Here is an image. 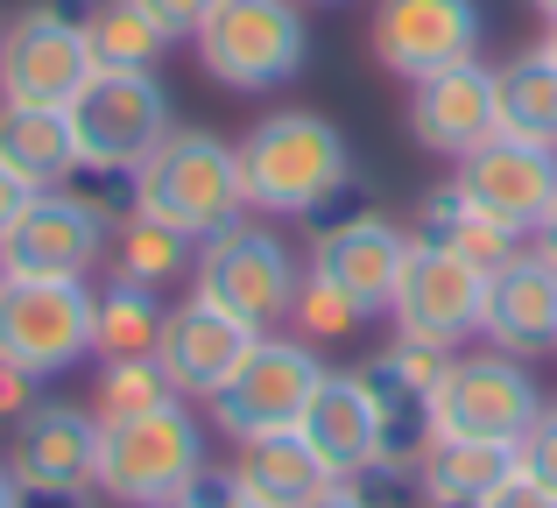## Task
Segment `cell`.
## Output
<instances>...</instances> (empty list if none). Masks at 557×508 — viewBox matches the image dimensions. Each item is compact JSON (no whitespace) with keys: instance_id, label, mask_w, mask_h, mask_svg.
Masks as SVG:
<instances>
[{"instance_id":"43","label":"cell","mask_w":557,"mask_h":508,"mask_svg":"<svg viewBox=\"0 0 557 508\" xmlns=\"http://www.w3.org/2000/svg\"><path fill=\"white\" fill-rule=\"evenodd\" d=\"M544 50H550V64H557V22L544 28Z\"/></svg>"},{"instance_id":"22","label":"cell","mask_w":557,"mask_h":508,"mask_svg":"<svg viewBox=\"0 0 557 508\" xmlns=\"http://www.w3.org/2000/svg\"><path fill=\"white\" fill-rule=\"evenodd\" d=\"M409 234H423V240H437V248H451L459 261H473L480 275H494L502 261H516L522 248H530V240L508 234L502 220H487V212H480L451 177L431 184V191L417 198V212H409Z\"/></svg>"},{"instance_id":"28","label":"cell","mask_w":557,"mask_h":508,"mask_svg":"<svg viewBox=\"0 0 557 508\" xmlns=\"http://www.w3.org/2000/svg\"><path fill=\"white\" fill-rule=\"evenodd\" d=\"M190 261H198V240L170 234L163 220H141V212H121V220H113L107 275H121V283L170 289V283H184V275H190Z\"/></svg>"},{"instance_id":"21","label":"cell","mask_w":557,"mask_h":508,"mask_svg":"<svg viewBox=\"0 0 557 508\" xmlns=\"http://www.w3.org/2000/svg\"><path fill=\"white\" fill-rule=\"evenodd\" d=\"M226 481H233V495L255 501V508H304L332 473L311 459V445H304L297 431H269V438H240L233 445Z\"/></svg>"},{"instance_id":"3","label":"cell","mask_w":557,"mask_h":508,"mask_svg":"<svg viewBox=\"0 0 557 508\" xmlns=\"http://www.w3.org/2000/svg\"><path fill=\"white\" fill-rule=\"evenodd\" d=\"M297 438L332 481H388L403 487L417 473V445H403V417L368 382V368H325L318 396L304 402Z\"/></svg>"},{"instance_id":"46","label":"cell","mask_w":557,"mask_h":508,"mask_svg":"<svg viewBox=\"0 0 557 508\" xmlns=\"http://www.w3.org/2000/svg\"><path fill=\"white\" fill-rule=\"evenodd\" d=\"M0 28H8V22H0Z\"/></svg>"},{"instance_id":"13","label":"cell","mask_w":557,"mask_h":508,"mask_svg":"<svg viewBox=\"0 0 557 508\" xmlns=\"http://www.w3.org/2000/svg\"><path fill=\"white\" fill-rule=\"evenodd\" d=\"M480 303H487V275H480L473 261H459L451 248L409 234L403 275H395V297H388V325L403 332V339L459 354L480 332Z\"/></svg>"},{"instance_id":"30","label":"cell","mask_w":557,"mask_h":508,"mask_svg":"<svg viewBox=\"0 0 557 508\" xmlns=\"http://www.w3.org/2000/svg\"><path fill=\"white\" fill-rule=\"evenodd\" d=\"M177 382L163 374V360L141 354V360H99V388H92V417L99 424H121V417H149V410H170Z\"/></svg>"},{"instance_id":"14","label":"cell","mask_w":557,"mask_h":508,"mask_svg":"<svg viewBox=\"0 0 557 508\" xmlns=\"http://www.w3.org/2000/svg\"><path fill=\"white\" fill-rule=\"evenodd\" d=\"M480 36H487L480 0H374V22H368L374 64L403 85L437 78L451 64H473Z\"/></svg>"},{"instance_id":"11","label":"cell","mask_w":557,"mask_h":508,"mask_svg":"<svg viewBox=\"0 0 557 508\" xmlns=\"http://www.w3.org/2000/svg\"><path fill=\"white\" fill-rule=\"evenodd\" d=\"M92 78V50H85V22L64 14L57 0H28L0 28V107H57L78 99Z\"/></svg>"},{"instance_id":"42","label":"cell","mask_w":557,"mask_h":508,"mask_svg":"<svg viewBox=\"0 0 557 508\" xmlns=\"http://www.w3.org/2000/svg\"><path fill=\"white\" fill-rule=\"evenodd\" d=\"M530 8H536V14H544V22H557V0H530Z\"/></svg>"},{"instance_id":"38","label":"cell","mask_w":557,"mask_h":508,"mask_svg":"<svg viewBox=\"0 0 557 508\" xmlns=\"http://www.w3.org/2000/svg\"><path fill=\"white\" fill-rule=\"evenodd\" d=\"M28 198H36V191H28V184H14L8 170H0V240H8V226H14V220H22Z\"/></svg>"},{"instance_id":"12","label":"cell","mask_w":557,"mask_h":508,"mask_svg":"<svg viewBox=\"0 0 557 508\" xmlns=\"http://www.w3.org/2000/svg\"><path fill=\"white\" fill-rule=\"evenodd\" d=\"M113 248V212L85 198L78 184L36 191L22 220L0 240V275H57V283H85Z\"/></svg>"},{"instance_id":"15","label":"cell","mask_w":557,"mask_h":508,"mask_svg":"<svg viewBox=\"0 0 557 508\" xmlns=\"http://www.w3.org/2000/svg\"><path fill=\"white\" fill-rule=\"evenodd\" d=\"M409 255V226L388 212H346V220H318L311 248H304V275L332 283L339 297H354L368 318H388L395 275Z\"/></svg>"},{"instance_id":"25","label":"cell","mask_w":557,"mask_h":508,"mask_svg":"<svg viewBox=\"0 0 557 508\" xmlns=\"http://www.w3.org/2000/svg\"><path fill=\"white\" fill-rule=\"evenodd\" d=\"M78 22H85L92 71H156L170 50H177V36H170L141 0H92Z\"/></svg>"},{"instance_id":"4","label":"cell","mask_w":557,"mask_h":508,"mask_svg":"<svg viewBox=\"0 0 557 508\" xmlns=\"http://www.w3.org/2000/svg\"><path fill=\"white\" fill-rule=\"evenodd\" d=\"M536 417H544V388H536L530 360L480 346V354H451V368L437 374L431 402H423V438H466L516 453Z\"/></svg>"},{"instance_id":"40","label":"cell","mask_w":557,"mask_h":508,"mask_svg":"<svg viewBox=\"0 0 557 508\" xmlns=\"http://www.w3.org/2000/svg\"><path fill=\"white\" fill-rule=\"evenodd\" d=\"M99 495H22V508H92Z\"/></svg>"},{"instance_id":"26","label":"cell","mask_w":557,"mask_h":508,"mask_svg":"<svg viewBox=\"0 0 557 508\" xmlns=\"http://www.w3.org/2000/svg\"><path fill=\"white\" fill-rule=\"evenodd\" d=\"M494 113H502V135L516 141H550L557 149V64L550 50H516L508 64H494Z\"/></svg>"},{"instance_id":"35","label":"cell","mask_w":557,"mask_h":508,"mask_svg":"<svg viewBox=\"0 0 557 508\" xmlns=\"http://www.w3.org/2000/svg\"><path fill=\"white\" fill-rule=\"evenodd\" d=\"M233 501V481H226V467H205L198 481L184 487V495H170V501H156V508H226Z\"/></svg>"},{"instance_id":"2","label":"cell","mask_w":557,"mask_h":508,"mask_svg":"<svg viewBox=\"0 0 557 508\" xmlns=\"http://www.w3.org/2000/svg\"><path fill=\"white\" fill-rule=\"evenodd\" d=\"M127 212L163 220L184 240H212L247 220V184H240V149L219 141L212 127H170L149 149V163L127 177Z\"/></svg>"},{"instance_id":"20","label":"cell","mask_w":557,"mask_h":508,"mask_svg":"<svg viewBox=\"0 0 557 508\" xmlns=\"http://www.w3.org/2000/svg\"><path fill=\"white\" fill-rule=\"evenodd\" d=\"M480 339L502 354L530 360L557 346V269L536 248H522L516 261L487 275V303H480Z\"/></svg>"},{"instance_id":"39","label":"cell","mask_w":557,"mask_h":508,"mask_svg":"<svg viewBox=\"0 0 557 508\" xmlns=\"http://www.w3.org/2000/svg\"><path fill=\"white\" fill-rule=\"evenodd\" d=\"M530 248H536V255H544L550 269H557V206L544 212V226H536V234H530Z\"/></svg>"},{"instance_id":"23","label":"cell","mask_w":557,"mask_h":508,"mask_svg":"<svg viewBox=\"0 0 557 508\" xmlns=\"http://www.w3.org/2000/svg\"><path fill=\"white\" fill-rule=\"evenodd\" d=\"M516 473L508 445H466V438H417V495L423 508H480Z\"/></svg>"},{"instance_id":"1","label":"cell","mask_w":557,"mask_h":508,"mask_svg":"<svg viewBox=\"0 0 557 508\" xmlns=\"http://www.w3.org/2000/svg\"><path fill=\"white\" fill-rule=\"evenodd\" d=\"M233 149H240L247 212H261V220H318L354 184V141L311 107L261 113Z\"/></svg>"},{"instance_id":"24","label":"cell","mask_w":557,"mask_h":508,"mask_svg":"<svg viewBox=\"0 0 557 508\" xmlns=\"http://www.w3.org/2000/svg\"><path fill=\"white\" fill-rule=\"evenodd\" d=\"M0 170L28 191H57L78 177V141L57 107H0Z\"/></svg>"},{"instance_id":"31","label":"cell","mask_w":557,"mask_h":508,"mask_svg":"<svg viewBox=\"0 0 557 508\" xmlns=\"http://www.w3.org/2000/svg\"><path fill=\"white\" fill-rule=\"evenodd\" d=\"M360 325H368V311H360L354 297H339V289L318 283V275H304V289H297V303H289V325L283 332H297V339H311V346H332V339H354Z\"/></svg>"},{"instance_id":"19","label":"cell","mask_w":557,"mask_h":508,"mask_svg":"<svg viewBox=\"0 0 557 508\" xmlns=\"http://www.w3.org/2000/svg\"><path fill=\"white\" fill-rule=\"evenodd\" d=\"M409 135H417V149L445 156V163H459V156H473L480 141L502 135V113H494V64H451L437 71V78H417L409 85Z\"/></svg>"},{"instance_id":"41","label":"cell","mask_w":557,"mask_h":508,"mask_svg":"<svg viewBox=\"0 0 557 508\" xmlns=\"http://www.w3.org/2000/svg\"><path fill=\"white\" fill-rule=\"evenodd\" d=\"M0 508H22V487H14V473H8V459H0Z\"/></svg>"},{"instance_id":"37","label":"cell","mask_w":557,"mask_h":508,"mask_svg":"<svg viewBox=\"0 0 557 508\" xmlns=\"http://www.w3.org/2000/svg\"><path fill=\"white\" fill-rule=\"evenodd\" d=\"M480 508H557V495H550V487H536L530 473H508V481L494 487V495L480 501Z\"/></svg>"},{"instance_id":"17","label":"cell","mask_w":557,"mask_h":508,"mask_svg":"<svg viewBox=\"0 0 557 508\" xmlns=\"http://www.w3.org/2000/svg\"><path fill=\"white\" fill-rule=\"evenodd\" d=\"M99 417L78 402H28L8 431V473L22 495H92Z\"/></svg>"},{"instance_id":"16","label":"cell","mask_w":557,"mask_h":508,"mask_svg":"<svg viewBox=\"0 0 557 508\" xmlns=\"http://www.w3.org/2000/svg\"><path fill=\"white\" fill-rule=\"evenodd\" d=\"M451 184H459L487 220H502L508 234L530 240L536 226H544V212L557 206V149L550 141L494 135V141H480L473 156L451 163Z\"/></svg>"},{"instance_id":"45","label":"cell","mask_w":557,"mask_h":508,"mask_svg":"<svg viewBox=\"0 0 557 508\" xmlns=\"http://www.w3.org/2000/svg\"><path fill=\"white\" fill-rule=\"evenodd\" d=\"M318 8H325V0H318Z\"/></svg>"},{"instance_id":"6","label":"cell","mask_w":557,"mask_h":508,"mask_svg":"<svg viewBox=\"0 0 557 508\" xmlns=\"http://www.w3.org/2000/svg\"><path fill=\"white\" fill-rule=\"evenodd\" d=\"M304 289V261L289 255V240L275 234L269 220H240L226 234L198 240V261H190V297L233 311L255 332H283L289 303Z\"/></svg>"},{"instance_id":"9","label":"cell","mask_w":557,"mask_h":508,"mask_svg":"<svg viewBox=\"0 0 557 508\" xmlns=\"http://www.w3.org/2000/svg\"><path fill=\"white\" fill-rule=\"evenodd\" d=\"M0 360L36 382L92 360V289L57 275H0Z\"/></svg>"},{"instance_id":"36","label":"cell","mask_w":557,"mask_h":508,"mask_svg":"<svg viewBox=\"0 0 557 508\" xmlns=\"http://www.w3.org/2000/svg\"><path fill=\"white\" fill-rule=\"evenodd\" d=\"M28 402H42V396H36V374H22V368H8V360H0V431L22 424Z\"/></svg>"},{"instance_id":"44","label":"cell","mask_w":557,"mask_h":508,"mask_svg":"<svg viewBox=\"0 0 557 508\" xmlns=\"http://www.w3.org/2000/svg\"><path fill=\"white\" fill-rule=\"evenodd\" d=\"M226 508H255V501H240V495H233V501H226Z\"/></svg>"},{"instance_id":"29","label":"cell","mask_w":557,"mask_h":508,"mask_svg":"<svg viewBox=\"0 0 557 508\" xmlns=\"http://www.w3.org/2000/svg\"><path fill=\"white\" fill-rule=\"evenodd\" d=\"M360 368H368V382L381 388V396H388V410H395V417H403V410H417V417H423V402H431L437 374L451 368V354H445V346H423V339H403V332H395V339L381 346L374 360H360Z\"/></svg>"},{"instance_id":"34","label":"cell","mask_w":557,"mask_h":508,"mask_svg":"<svg viewBox=\"0 0 557 508\" xmlns=\"http://www.w3.org/2000/svg\"><path fill=\"white\" fill-rule=\"evenodd\" d=\"M141 8H149L156 22H163L170 36H177V42H190V36H198V22L219 8V0H141Z\"/></svg>"},{"instance_id":"7","label":"cell","mask_w":557,"mask_h":508,"mask_svg":"<svg viewBox=\"0 0 557 508\" xmlns=\"http://www.w3.org/2000/svg\"><path fill=\"white\" fill-rule=\"evenodd\" d=\"M205 78L226 92H275L304 71L311 57V28H304V0H219L190 36Z\"/></svg>"},{"instance_id":"8","label":"cell","mask_w":557,"mask_h":508,"mask_svg":"<svg viewBox=\"0 0 557 508\" xmlns=\"http://www.w3.org/2000/svg\"><path fill=\"white\" fill-rule=\"evenodd\" d=\"M64 121L78 141V170H92V177H135L149 149L177 127L156 71H92L64 107Z\"/></svg>"},{"instance_id":"5","label":"cell","mask_w":557,"mask_h":508,"mask_svg":"<svg viewBox=\"0 0 557 508\" xmlns=\"http://www.w3.org/2000/svg\"><path fill=\"white\" fill-rule=\"evenodd\" d=\"M205 459V424L170 402L149 417H121V424H99V459H92V495L113 508H156L170 495H184Z\"/></svg>"},{"instance_id":"32","label":"cell","mask_w":557,"mask_h":508,"mask_svg":"<svg viewBox=\"0 0 557 508\" xmlns=\"http://www.w3.org/2000/svg\"><path fill=\"white\" fill-rule=\"evenodd\" d=\"M516 473H530L536 487H550V495H557V402H544V417L522 431V445H516Z\"/></svg>"},{"instance_id":"27","label":"cell","mask_w":557,"mask_h":508,"mask_svg":"<svg viewBox=\"0 0 557 508\" xmlns=\"http://www.w3.org/2000/svg\"><path fill=\"white\" fill-rule=\"evenodd\" d=\"M170 303L141 283L107 275V289H92V360H141L163 346Z\"/></svg>"},{"instance_id":"33","label":"cell","mask_w":557,"mask_h":508,"mask_svg":"<svg viewBox=\"0 0 557 508\" xmlns=\"http://www.w3.org/2000/svg\"><path fill=\"white\" fill-rule=\"evenodd\" d=\"M304 508H395V501H388V481H325Z\"/></svg>"},{"instance_id":"18","label":"cell","mask_w":557,"mask_h":508,"mask_svg":"<svg viewBox=\"0 0 557 508\" xmlns=\"http://www.w3.org/2000/svg\"><path fill=\"white\" fill-rule=\"evenodd\" d=\"M255 339H261V332L240 325L233 311H219V303H205V297H184L177 311L163 318V346H156V360H163V374L177 382L184 402H212L219 388L233 382V368L255 354Z\"/></svg>"},{"instance_id":"10","label":"cell","mask_w":557,"mask_h":508,"mask_svg":"<svg viewBox=\"0 0 557 508\" xmlns=\"http://www.w3.org/2000/svg\"><path fill=\"white\" fill-rule=\"evenodd\" d=\"M325 382V360H318L311 339L297 332H261L255 354L233 368V382L212 396V424L226 431L233 445L240 438H269V431H297L304 402L318 396Z\"/></svg>"}]
</instances>
